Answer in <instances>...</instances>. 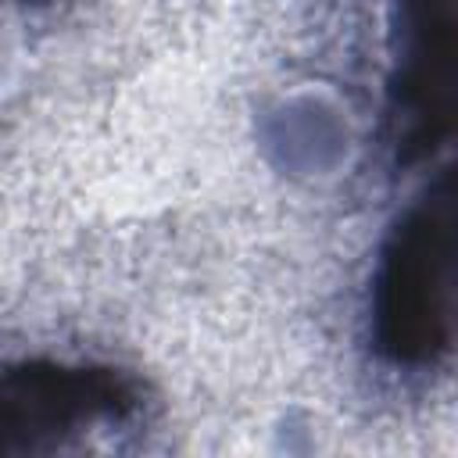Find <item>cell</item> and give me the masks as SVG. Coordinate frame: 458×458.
Instances as JSON below:
<instances>
[{"label":"cell","instance_id":"6da1fadb","mask_svg":"<svg viewBox=\"0 0 458 458\" xmlns=\"http://www.w3.org/2000/svg\"><path fill=\"white\" fill-rule=\"evenodd\" d=\"M451 318V197L411 204L383 243L372 279L376 347L397 365H422L447 344Z\"/></svg>","mask_w":458,"mask_h":458},{"label":"cell","instance_id":"7a4b0ae2","mask_svg":"<svg viewBox=\"0 0 458 458\" xmlns=\"http://www.w3.org/2000/svg\"><path fill=\"white\" fill-rule=\"evenodd\" d=\"M132 397L114 372L93 369H61V365H29L21 372L0 376V429H29L21 447H32L36 433L89 429L104 419L129 415Z\"/></svg>","mask_w":458,"mask_h":458},{"label":"cell","instance_id":"3957f363","mask_svg":"<svg viewBox=\"0 0 458 458\" xmlns=\"http://www.w3.org/2000/svg\"><path fill=\"white\" fill-rule=\"evenodd\" d=\"M401 79L394 86L401 147H426L451 93V0H404Z\"/></svg>","mask_w":458,"mask_h":458}]
</instances>
